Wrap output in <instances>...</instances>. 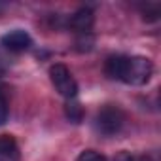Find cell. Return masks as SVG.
Instances as JSON below:
<instances>
[{
    "instance_id": "52a82bcc",
    "label": "cell",
    "mask_w": 161,
    "mask_h": 161,
    "mask_svg": "<svg viewBox=\"0 0 161 161\" xmlns=\"http://www.w3.org/2000/svg\"><path fill=\"white\" fill-rule=\"evenodd\" d=\"M64 114H66L68 121H72V123H82V119H84V108H82V104H80L76 99L66 101Z\"/></svg>"
},
{
    "instance_id": "277c9868",
    "label": "cell",
    "mask_w": 161,
    "mask_h": 161,
    "mask_svg": "<svg viewBox=\"0 0 161 161\" xmlns=\"http://www.w3.org/2000/svg\"><path fill=\"white\" fill-rule=\"evenodd\" d=\"M2 46L8 49V51H14V53H21V51H27L31 46H32V38L29 32L21 31V29H15L8 34H4L0 38Z\"/></svg>"
},
{
    "instance_id": "7a4b0ae2",
    "label": "cell",
    "mask_w": 161,
    "mask_h": 161,
    "mask_svg": "<svg viewBox=\"0 0 161 161\" xmlns=\"http://www.w3.org/2000/svg\"><path fill=\"white\" fill-rule=\"evenodd\" d=\"M123 125H125V114L116 104L103 106L97 112V116H95V129L103 136H116V135H119Z\"/></svg>"
},
{
    "instance_id": "5b68a950",
    "label": "cell",
    "mask_w": 161,
    "mask_h": 161,
    "mask_svg": "<svg viewBox=\"0 0 161 161\" xmlns=\"http://www.w3.org/2000/svg\"><path fill=\"white\" fill-rule=\"evenodd\" d=\"M93 23H95V15L89 8H80L68 21L70 29L78 34H89L93 29Z\"/></svg>"
},
{
    "instance_id": "6da1fadb",
    "label": "cell",
    "mask_w": 161,
    "mask_h": 161,
    "mask_svg": "<svg viewBox=\"0 0 161 161\" xmlns=\"http://www.w3.org/2000/svg\"><path fill=\"white\" fill-rule=\"evenodd\" d=\"M104 72L112 80L127 86H144L153 74V63L142 55H112L106 59Z\"/></svg>"
},
{
    "instance_id": "ba28073f",
    "label": "cell",
    "mask_w": 161,
    "mask_h": 161,
    "mask_svg": "<svg viewBox=\"0 0 161 161\" xmlns=\"http://www.w3.org/2000/svg\"><path fill=\"white\" fill-rule=\"evenodd\" d=\"M76 161H106V157L97 150H84L76 157Z\"/></svg>"
},
{
    "instance_id": "8992f818",
    "label": "cell",
    "mask_w": 161,
    "mask_h": 161,
    "mask_svg": "<svg viewBox=\"0 0 161 161\" xmlns=\"http://www.w3.org/2000/svg\"><path fill=\"white\" fill-rule=\"evenodd\" d=\"M19 159L21 153L15 138L10 135H2L0 136V161H19Z\"/></svg>"
},
{
    "instance_id": "7c38bea8",
    "label": "cell",
    "mask_w": 161,
    "mask_h": 161,
    "mask_svg": "<svg viewBox=\"0 0 161 161\" xmlns=\"http://www.w3.org/2000/svg\"><path fill=\"white\" fill-rule=\"evenodd\" d=\"M136 161H155V159H153L152 155H142V157H138Z\"/></svg>"
},
{
    "instance_id": "3957f363",
    "label": "cell",
    "mask_w": 161,
    "mask_h": 161,
    "mask_svg": "<svg viewBox=\"0 0 161 161\" xmlns=\"http://www.w3.org/2000/svg\"><path fill=\"white\" fill-rule=\"evenodd\" d=\"M49 80H51L55 91L61 97H64L66 101L78 97V82L74 80V76L68 70V66H64L63 63H55L49 68Z\"/></svg>"
},
{
    "instance_id": "8fae6325",
    "label": "cell",
    "mask_w": 161,
    "mask_h": 161,
    "mask_svg": "<svg viewBox=\"0 0 161 161\" xmlns=\"http://www.w3.org/2000/svg\"><path fill=\"white\" fill-rule=\"evenodd\" d=\"M76 44H78L80 51H89L93 46V38H91V34H82V38H78Z\"/></svg>"
},
{
    "instance_id": "30bf717a",
    "label": "cell",
    "mask_w": 161,
    "mask_h": 161,
    "mask_svg": "<svg viewBox=\"0 0 161 161\" xmlns=\"http://www.w3.org/2000/svg\"><path fill=\"white\" fill-rule=\"evenodd\" d=\"M8 112H10V106H8V99L6 95L0 91V125H4L6 119H8Z\"/></svg>"
},
{
    "instance_id": "9c48e42d",
    "label": "cell",
    "mask_w": 161,
    "mask_h": 161,
    "mask_svg": "<svg viewBox=\"0 0 161 161\" xmlns=\"http://www.w3.org/2000/svg\"><path fill=\"white\" fill-rule=\"evenodd\" d=\"M142 17H144V21H155L157 17H159V6L157 4H146V8L142 10Z\"/></svg>"
}]
</instances>
